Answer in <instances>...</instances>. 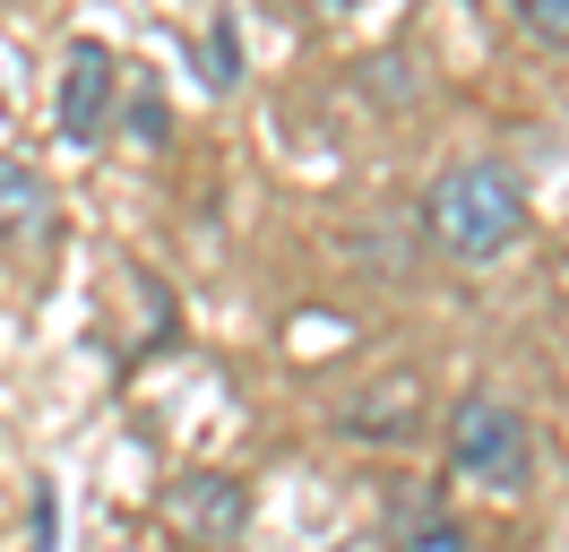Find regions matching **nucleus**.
<instances>
[{
    "label": "nucleus",
    "mask_w": 569,
    "mask_h": 552,
    "mask_svg": "<svg viewBox=\"0 0 569 552\" xmlns=\"http://www.w3.org/2000/svg\"><path fill=\"white\" fill-rule=\"evenodd\" d=\"M431 241L449 250V259H466V268H483V259H509L518 241H527V190H518V172L492 165V156H466V165H449L440 181H431Z\"/></svg>",
    "instance_id": "obj_1"
},
{
    "label": "nucleus",
    "mask_w": 569,
    "mask_h": 552,
    "mask_svg": "<svg viewBox=\"0 0 569 552\" xmlns=\"http://www.w3.org/2000/svg\"><path fill=\"white\" fill-rule=\"evenodd\" d=\"M199 61H208V69H199V78H208L216 96H224V87L242 78V43H233V27H224V18H216V27H208V52H199Z\"/></svg>",
    "instance_id": "obj_8"
},
{
    "label": "nucleus",
    "mask_w": 569,
    "mask_h": 552,
    "mask_svg": "<svg viewBox=\"0 0 569 552\" xmlns=\"http://www.w3.org/2000/svg\"><path fill=\"white\" fill-rule=\"evenodd\" d=\"M130 130H139L147 147H164V96H139V103H130Z\"/></svg>",
    "instance_id": "obj_9"
},
{
    "label": "nucleus",
    "mask_w": 569,
    "mask_h": 552,
    "mask_svg": "<svg viewBox=\"0 0 569 552\" xmlns=\"http://www.w3.org/2000/svg\"><path fill=\"white\" fill-rule=\"evenodd\" d=\"M449 466L483 492H527L535 483V441H527V414L500 406V397H466L449 414Z\"/></svg>",
    "instance_id": "obj_2"
},
{
    "label": "nucleus",
    "mask_w": 569,
    "mask_h": 552,
    "mask_svg": "<svg viewBox=\"0 0 569 552\" xmlns=\"http://www.w3.org/2000/svg\"><path fill=\"white\" fill-rule=\"evenodd\" d=\"M112 121V52L96 34H78L70 52H61V138L70 147H96Z\"/></svg>",
    "instance_id": "obj_4"
},
{
    "label": "nucleus",
    "mask_w": 569,
    "mask_h": 552,
    "mask_svg": "<svg viewBox=\"0 0 569 552\" xmlns=\"http://www.w3.org/2000/svg\"><path fill=\"white\" fill-rule=\"evenodd\" d=\"M397 552H466V526L440 518V510H423L415 526H397Z\"/></svg>",
    "instance_id": "obj_7"
},
{
    "label": "nucleus",
    "mask_w": 569,
    "mask_h": 552,
    "mask_svg": "<svg viewBox=\"0 0 569 552\" xmlns=\"http://www.w3.org/2000/svg\"><path fill=\"white\" fill-rule=\"evenodd\" d=\"M156 518H164V535H173L181 552H224L250 518V492L233 475H181V483H164Z\"/></svg>",
    "instance_id": "obj_3"
},
{
    "label": "nucleus",
    "mask_w": 569,
    "mask_h": 552,
    "mask_svg": "<svg viewBox=\"0 0 569 552\" xmlns=\"http://www.w3.org/2000/svg\"><path fill=\"white\" fill-rule=\"evenodd\" d=\"M36 552H52V483H36Z\"/></svg>",
    "instance_id": "obj_10"
},
{
    "label": "nucleus",
    "mask_w": 569,
    "mask_h": 552,
    "mask_svg": "<svg viewBox=\"0 0 569 552\" xmlns=\"http://www.w3.org/2000/svg\"><path fill=\"white\" fill-rule=\"evenodd\" d=\"M509 18H518L543 52H569V0H509Z\"/></svg>",
    "instance_id": "obj_6"
},
{
    "label": "nucleus",
    "mask_w": 569,
    "mask_h": 552,
    "mask_svg": "<svg viewBox=\"0 0 569 552\" xmlns=\"http://www.w3.org/2000/svg\"><path fill=\"white\" fill-rule=\"evenodd\" d=\"M52 241V190L27 156H0V250L9 259H36Z\"/></svg>",
    "instance_id": "obj_5"
}]
</instances>
